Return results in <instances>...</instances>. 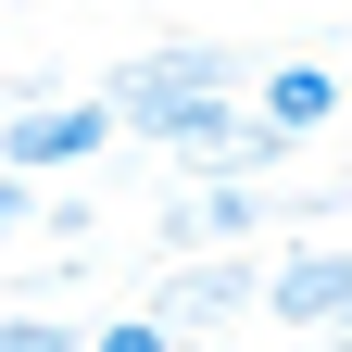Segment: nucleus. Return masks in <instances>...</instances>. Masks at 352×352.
Wrapping results in <instances>:
<instances>
[{
  "mask_svg": "<svg viewBox=\"0 0 352 352\" xmlns=\"http://www.w3.org/2000/svg\"><path fill=\"white\" fill-rule=\"evenodd\" d=\"M0 352H88L76 315H38V302H0Z\"/></svg>",
  "mask_w": 352,
  "mask_h": 352,
  "instance_id": "obj_7",
  "label": "nucleus"
},
{
  "mask_svg": "<svg viewBox=\"0 0 352 352\" xmlns=\"http://www.w3.org/2000/svg\"><path fill=\"white\" fill-rule=\"evenodd\" d=\"M252 227H264V176H227V164H201V189L164 201V252H227Z\"/></svg>",
  "mask_w": 352,
  "mask_h": 352,
  "instance_id": "obj_5",
  "label": "nucleus"
},
{
  "mask_svg": "<svg viewBox=\"0 0 352 352\" xmlns=\"http://www.w3.org/2000/svg\"><path fill=\"white\" fill-rule=\"evenodd\" d=\"M13 239H38V176L0 164V252H13Z\"/></svg>",
  "mask_w": 352,
  "mask_h": 352,
  "instance_id": "obj_9",
  "label": "nucleus"
},
{
  "mask_svg": "<svg viewBox=\"0 0 352 352\" xmlns=\"http://www.w3.org/2000/svg\"><path fill=\"white\" fill-rule=\"evenodd\" d=\"M327 76H340V113H352V63H327Z\"/></svg>",
  "mask_w": 352,
  "mask_h": 352,
  "instance_id": "obj_10",
  "label": "nucleus"
},
{
  "mask_svg": "<svg viewBox=\"0 0 352 352\" xmlns=\"http://www.w3.org/2000/svg\"><path fill=\"white\" fill-rule=\"evenodd\" d=\"M0 88H13V51H0Z\"/></svg>",
  "mask_w": 352,
  "mask_h": 352,
  "instance_id": "obj_11",
  "label": "nucleus"
},
{
  "mask_svg": "<svg viewBox=\"0 0 352 352\" xmlns=\"http://www.w3.org/2000/svg\"><path fill=\"white\" fill-rule=\"evenodd\" d=\"M289 352H315V340H289Z\"/></svg>",
  "mask_w": 352,
  "mask_h": 352,
  "instance_id": "obj_12",
  "label": "nucleus"
},
{
  "mask_svg": "<svg viewBox=\"0 0 352 352\" xmlns=\"http://www.w3.org/2000/svg\"><path fill=\"white\" fill-rule=\"evenodd\" d=\"M101 151H113V101H13L0 113L13 176H63V164H101Z\"/></svg>",
  "mask_w": 352,
  "mask_h": 352,
  "instance_id": "obj_2",
  "label": "nucleus"
},
{
  "mask_svg": "<svg viewBox=\"0 0 352 352\" xmlns=\"http://www.w3.org/2000/svg\"><path fill=\"white\" fill-rule=\"evenodd\" d=\"M252 302H264L289 340H327V327L352 315V239H302L289 264H264V289H252Z\"/></svg>",
  "mask_w": 352,
  "mask_h": 352,
  "instance_id": "obj_3",
  "label": "nucleus"
},
{
  "mask_svg": "<svg viewBox=\"0 0 352 352\" xmlns=\"http://www.w3.org/2000/svg\"><path fill=\"white\" fill-rule=\"evenodd\" d=\"M88 352H176L164 315H113V327H88Z\"/></svg>",
  "mask_w": 352,
  "mask_h": 352,
  "instance_id": "obj_8",
  "label": "nucleus"
},
{
  "mask_svg": "<svg viewBox=\"0 0 352 352\" xmlns=\"http://www.w3.org/2000/svg\"><path fill=\"white\" fill-rule=\"evenodd\" d=\"M239 101H252V126H277V139L302 151L315 126H340V76L327 63H264V76H239Z\"/></svg>",
  "mask_w": 352,
  "mask_h": 352,
  "instance_id": "obj_6",
  "label": "nucleus"
},
{
  "mask_svg": "<svg viewBox=\"0 0 352 352\" xmlns=\"http://www.w3.org/2000/svg\"><path fill=\"white\" fill-rule=\"evenodd\" d=\"M239 76H252V51H214V38H164V51H139V63H113V126H139L151 151H176V164H201V151H227V126H239Z\"/></svg>",
  "mask_w": 352,
  "mask_h": 352,
  "instance_id": "obj_1",
  "label": "nucleus"
},
{
  "mask_svg": "<svg viewBox=\"0 0 352 352\" xmlns=\"http://www.w3.org/2000/svg\"><path fill=\"white\" fill-rule=\"evenodd\" d=\"M252 289H264V264H239V239H227V252H201V264H164L139 315H164L176 340H189V327H239V315H252Z\"/></svg>",
  "mask_w": 352,
  "mask_h": 352,
  "instance_id": "obj_4",
  "label": "nucleus"
}]
</instances>
